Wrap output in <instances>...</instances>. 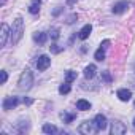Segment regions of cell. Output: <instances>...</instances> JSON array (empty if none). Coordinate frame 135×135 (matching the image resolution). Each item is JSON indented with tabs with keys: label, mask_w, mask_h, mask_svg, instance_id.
I'll return each mask as SVG.
<instances>
[{
	"label": "cell",
	"mask_w": 135,
	"mask_h": 135,
	"mask_svg": "<svg viewBox=\"0 0 135 135\" xmlns=\"http://www.w3.org/2000/svg\"><path fill=\"white\" fill-rule=\"evenodd\" d=\"M33 84V73L29 70V69H24V72L21 73L19 76V81H18V89L19 91H29Z\"/></svg>",
	"instance_id": "obj_1"
},
{
	"label": "cell",
	"mask_w": 135,
	"mask_h": 135,
	"mask_svg": "<svg viewBox=\"0 0 135 135\" xmlns=\"http://www.w3.org/2000/svg\"><path fill=\"white\" fill-rule=\"evenodd\" d=\"M22 33H24V21L22 18H16L15 22H13V27H11V43L16 45L21 38H22Z\"/></svg>",
	"instance_id": "obj_2"
},
{
	"label": "cell",
	"mask_w": 135,
	"mask_h": 135,
	"mask_svg": "<svg viewBox=\"0 0 135 135\" xmlns=\"http://www.w3.org/2000/svg\"><path fill=\"white\" fill-rule=\"evenodd\" d=\"M78 132H80V133H84V135H89V133H95V132H99V130H97L94 121H84V122L80 124Z\"/></svg>",
	"instance_id": "obj_3"
},
{
	"label": "cell",
	"mask_w": 135,
	"mask_h": 135,
	"mask_svg": "<svg viewBox=\"0 0 135 135\" xmlns=\"http://www.w3.org/2000/svg\"><path fill=\"white\" fill-rule=\"evenodd\" d=\"M49 65H51V59H49L46 54H41V56L37 59V69H38L40 72H45Z\"/></svg>",
	"instance_id": "obj_4"
},
{
	"label": "cell",
	"mask_w": 135,
	"mask_h": 135,
	"mask_svg": "<svg viewBox=\"0 0 135 135\" xmlns=\"http://www.w3.org/2000/svg\"><path fill=\"white\" fill-rule=\"evenodd\" d=\"M18 103H19L18 97H5L3 102H2V108L5 111H8V110H13L15 107H18Z\"/></svg>",
	"instance_id": "obj_5"
},
{
	"label": "cell",
	"mask_w": 135,
	"mask_h": 135,
	"mask_svg": "<svg viewBox=\"0 0 135 135\" xmlns=\"http://www.w3.org/2000/svg\"><path fill=\"white\" fill-rule=\"evenodd\" d=\"M108 45H110V40H103V41H102L100 48H99V49L95 51V54H94V59H95V60L102 62V60L105 59V49L108 48Z\"/></svg>",
	"instance_id": "obj_6"
},
{
	"label": "cell",
	"mask_w": 135,
	"mask_h": 135,
	"mask_svg": "<svg viewBox=\"0 0 135 135\" xmlns=\"http://www.w3.org/2000/svg\"><path fill=\"white\" fill-rule=\"evenodd\" d=\"M127 8H129V2L127 0H121V2L113 5V13L114 15H122L124 11H127Z\"/></svg>",
	"instance_id": "obj_7"
},
{
	"label": "cell",
	"mask_w": 135,
	"mask_h": 135,
	"mask_svg": "<svg viewBox=\"0 0 135 135\" xmlns=\"http://www.w3.org/2000/svg\"><path fill=\"white\" fill-rule=\"evenodd\" d=\"M11 35V29L8 27V24H2V33H0V46H5L8 37Z\"/></svg>",
	"instance_id": "obj_8"
},
{
	"label": "cell",
	"mask_w": 135,
	"mask_h": 135,
	"mask_svg": "<svg viewBox=\"0 0 135 135\" xmlns=\"http://www.w3.org/2000/svg\"><path fill=\"white\" fill-rule=\"evenodd\" d=\"M111 133L113 135H122L126 133V126L119 121H113L111 122Z\"/></svg>",
	"instance_id": "obj_9"
},
{
	"label": "cell",
	"mask_w": 135,
	"mask_h": 135,
	"mask_svg": "<svg viewBox=\"0 0 135 135\" xmlns=\"http://www.w3.org/2000/svg\"><path fill=\"white\" fill-rule=\"evenodd\" d=\"M94 122H95L97 130H105V129H107V118H105V114L99 113V114L94 118Z\"/></svg>",
	"instance_id": "obj_10"
},
{
	"label": "cell",
	"mask_w": 135,
	"mask_h": 135,
	"mask_svg": "<svg viewBox=\"0 0 135 135\" xmlns=\"http://www.w3.org/2000/svg\"><path fill=\"white\" fill-rule=\"evenodd\" d=\"M116 95H118V99L122 100V102H129V100L132 99V92H130L129 89H119V91L116 92Z\"/></svg>",
	"instance_id": "obj_11"
},
{
	"label": "cell",
	"mask_w": 135,
	"mask_h": 135,
	"mask_svg": "<svg viewBox=\"0 0 135 135\" xmlns=\"http://www.w3.org/2000/svg\"><path fill=\"white\" fill-rule=\"evenodd\" d=\"M91 32H92V26H91V24H86V26L78 32V38H80V40H86V38L91 35Z\"/></svg>",
	"instance_id": "obj_12"
},
{
	"label": "cell",
	"mask_w": 135,
	"mask_h": 135,
	"mask_svg": "<svg viewBox=\"0 0 135 135\" xmlns=\"http://www.w3.org/2000/svg\"><path fill=\"white\" fill-rule=\"evenodd\" d=\"M46 40H48V35H46L45 32H35V33H33V41H35V43L45 45Z\"/></svg>",
	"instance_id": "obj_13"
},
{
	"label": "cell",
	"mask_w": 135,
	"mask_h": 135,
	"mask_svg": "<svg viewBox=\"0 0 135 135\" xmlns=\"http://www.w3.org/2000/svg\"><path fill=\"white\" fill-rule=\"evenodd\" d=\"M95 72H97L95 64H89L86 69H84V76H86V78H94V76H95Z\"/></svg>",
	"instance_id": "obj_14"
},
{
	"label": "cell",
	"mask_w": 135,
	"mask_h": 135,
	"mask_svg": "<svg viewBox=\"0 0 135 135\" xmlns=\"http://www.w3.org/2000/svg\"><path fill=\"white\" fill-rule=\"evenodd\" d=\"M40 3H41V0H32V3L29 5V13H30V15H38V11H40Z\"/></svg>",
	"instance_id": "obj_15"
},
{
	"label": "cell",
	"mask_w": 135,
	"mask_h": 135,
	"mask_svg": "<svg viewBox=\"0 0 135 135\" xmlns=\"http://www.w3.org/2000/svg\"><path fill=\"white\" fill-rule=\"evenodd\" d=\"M59 116H60V119H62L65 124H70V122H73V119L76 118V114H75V113H65V111H64V113H60Z\"/></svg>",
	"instance_id": "obj_16"
},
{
	"label": "cell",
	"mask_w": 135,
	"mask_h": 135,
	"mask_svg": "<svg viewBox=\"0 0 135 135\" xmlns=\"http://www.w3.org/2000/svg\"><path fill=\"white\" fill-rule=\"evenodd\" d=\"M76 108L81 110V111H88V110H91V103L88 100H84V99H80L76 102Z\"/></svg>",
	"instance_id": "obj_17"
},
{
	"label": "cell",
	"mask_w": 135,
	"mask_h": 135,
	"mask_svg": "<svg viewBox=\"0 0 135 135\" xmlns=\"http://www.w3.org/2000/svg\"><path fill=\"white\" fill-rule=\"evenodd\" d=\"M75 80H76V72L67 70V73H65V81H67V83H73Z\"/></svg>",
	"instance_id": "obj_18"
},
{
	"label": "cell",
	"mask_w": 135,
	"mask_h": 135,
	"mask_svg": "<svg viewBox=\"0 0 135 135\" xmlns=\"http://www.w3.org/2000/svg\"><path fill=\"white\" fill-rule=\"evenodd\" d=\"M70 89H72V88H70V83H67V81H65L64 84L59 86V94H69Z\"/></svg>",
	"instance_id": "obj_19"
},
{
	"label": "cell",
	"mask_w": 135,
	"mask_h": 135,
	"mask_svg": "<svg viewBox=\"0 0 135 135\" xmlns=\"http://www.w3.org/2000/svg\"><path fill=\"white\" fill-rule=\"evenodd\" d=\"M43 132H45V133H56V132H57V127L52 126V124H45V126H43Z\"/></svg>",
	"instance_id": "obj_20"
},
{
	"label": "cell",
	"mask_w": 135,
	"mask_h": 135,
	"mask_svg": "<svg viewBox=\"0 0 135 135\" xmlns=\"http://www.w3.org/2000/svg\"><path fill=\"white\" fill-rule=\"evenodd\" d=\"M49 35H51V38H52V40H57V38H59V35H60V30H59V29H52V30L49 32Z\"/></svg>",
	"instance_id": "obj_21"
},
{
	"label": "cell",
	"mask_w": 135,
	"mask_h": 135,
	"mask_svg": "<svg viewBox=\"0 0 135 135\" xmlns=\"http://www.w3.org/2000/svg\"><path fill=\"white\" fill-rule=\"evenodd\" d=\"M78 19V15L76 13H73L72 16H69V18H67V24H72V22H75Z\"/></svg>",
	"instance_id": "obj_22"
},
{
	"label": "cell",
	"mask_w": 135,
	"mask_h": 135,
	"mask_svg": "<svg viewBox=\"0 0 135 135\" xmlns=\"http://www.w3.org/2000/svg\"><path fill=\"white\" fill-rule=\"evenodd\" d=\"M49 48H51V52H54V54H59V52L64 49V48H59L57 45H52V46H49Z\"/></svg>",
	"instance_id": "obj_23"
},
{
	"label": "cell",
	"mask_w": 135,
	"mask_h": 135,
	"mask_svg": "<svg viewBox=\"0 0 135 135\" xmlns=\"http://www.w3.org/2000/svg\"><path fill=\"white\" fill-rule=\"evenodd\" d=\"M0 75H2V84H5L7 80H8V73H7L5 70H2V72H0Z\"/></svg>",
	"instance_id": "obj_24"
},
{
	"label": "cell",
	"mask_w": 135,
	"mask_h": 135,
	"mask_svg": "<svg viewBox=\"0 0 135 135\" xmlns=\"http://www.w3.org/2000/svg\"><path fill=\"white\" fill-rule=\"evenodd\" d=\"M103 80H105V81H111V76H110V73H108V72H105V73H103Z\"/></svg>",
	"instance_id": "obj_25"
},
{
	"label": "cell",
	"mask_w": 135,
	"mask_h": 135,
	"mask_svg": "<svg viewBox=\"0 0 135 135\" xmlns=\"http://www.w3.org/2000/svg\"><path fill=\"white\" fill-rule=\"evenodd\" d=\"M60 11H62V8L59 7V8H56V10H54V13H52V15H54V16H57V15H59Z\"/></svg>",
	"instance_id": "obj_26"
},
{
	"label": "cell",
	"mask_w": 135,
	"mask_h": 135,
	"mask_svg": "<svg viewBox=\"0 0 135 135\" xmlns=\"http://www.w3.org/2000/svg\"><path fill=\"white\" fill-rule=\"evenodd\" d=\"M24 103H27V105H30V103H32V99H24Z\"/></svg>",
	"instance_id": "obj_27"
},
{
	"label": "cell",
	"mask_w": 135,
	"mask_h": 135,
	"mask_svg": "<svg viewBox=\"0 0 135 135\" xmlns=\"http://www.w3.org/2000/svg\"><path fill=\"white\" fill-rule=\"evenodd\" d=\"M133 126H135V118H133Z\"/></svg>",
	"instance_id": "obj_28"
}]
</instances>
